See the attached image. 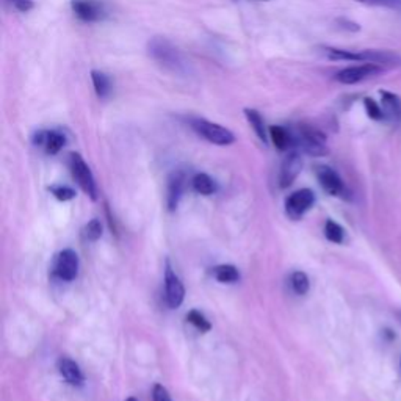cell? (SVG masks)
I'll use <instances>...</instances> for the list:
<instances>
[{
    "mask_svg": "<svg viewBox=\"0 0 401 401\" xmlns=\"http://www.w3.org/2000/svg\"><path fill=\"white\" fill-rule=\"evenodd\" d=\"M382 112L386 115V121L400 123L401 121V100L394 93L381 91Z\"/></svg>",
    "mask_w": 401,
    "mask_h": 401,
    "instance_id": "cell-15",
    "label": "cell"
},
{
    "mask_svg": "<svg viewBox=\"0 0 401 401\" xmlns=\"http://www.w3.org/2000/svg\"><path fill=\"white\" fill-rule=\"evenodd\" d=\"M316 172L320 185L323 187V190L326 193H329L331 196H339V198H347L348 196L347 187H345L342 177L337 175L333 168L326 167V165H320V167L316 168Z\"/></svg>",
    "mask_w": 401,
    "mask_h": 401,
    "instance_id": "cell-8",
    "label": "cell"
},
{
    "mask_svg": "<svg viewBox=\"0 0 401 401\" xmlns=\"http://www.w3.org/2000/svg\"><path fill=\"white\" fill-rule=\"evenodd\" d=\"M270 138L274 147H278L279 151H287L288 147L295 146V135H292V133L286 127H282V125H271Z\"/></svg>",
    "mask_w": 401,
    "mask_h": 401,
    "instance_id": "cell-17",
    "label": "cell"
},
{
    "mask_svg": "<svg viewBox=\"0 0 401 401\" xmlns=\"http://www.w3.org/2000/svg\"><path fill=\"white\" fill-rule=\"evenodd\" d=\"M337 22H339V26H340L342 28H347V30H351V31H358V30H360L359 24H356V22H351V21H348V19H339Z\"/></svg>",
    "mask_w": 401,
    "mask_h": 401,
    "instance_id": "cell-31",
    "label": "cell"
},
{
    "mask_svg": "<svg viewBox=\"0 0 401 401\" xmlns=\"http://www.w3.org/2000/svg\"><path fill=\"white\" fill-rule=\"evenodd\" d=\"M71 8L77 18L86 24L99 22L107 16L105 5L100 0H71Z\"/></svg>",
    "mask_w": 401,
    "mask_h": 401,
    "instance_id": "cell-6",
    "label": "cell"
},
{
    "mask_svg": "<svg viewBox=\"0 0 401 401\" xmlns=\"http://www.w3.org/2000/svg\"><path fill=\"white\" fill-rule=\"evenodd\" d=\"M245 116H246L251 127H253V130L256 132L259 140L266 143V141H269V137H266V127H265V121H264L262 115L254 108H245Z\"/></svg>",
    "mask_w": 401,
    "mask_h": 401,
    "instance_id": "cell-19",
    "label": "cell"
},
{
    "mask_svg": "<svg viewBox=\"0 0 401 401\" xmlns=\"http://www.w3.org/2000/svg\"><path fill=\"white\" fill-rule=\"evenodd\" d=\"M152 400L154 401H172L170 392L162 384H155L152 389Z\"/></svg>",
    "mask_w": 401,
    "mask_h": 401,
    "instance_id": "cell-30",
    "label": "cell"
},
{
    "mask_svg": "<svg viewBox=\"0 0 401 401\" xmlns=\"http://www.w3.org/2000/svg\"><path fill=\"white\" fill-rule=\"evenodd\" d=\"M184 182H185V177L182 172H175V175H171L170 180H168V207L170 210H175L179 204L180 196H182L184 192Z\"/></svg>",
    "mask_w": 401,
    "mask_h": 401,
    "instance_id": "cell-16",
    "label": "cell"
},
{
    "mask_svg": "<svg viewBox=\"0 0 401 401\" xmlns=\"http://www.w3.org/2000/svg\"><path fill=\"white\" fill-rule=\"evenodd\" d=\"M51 192H52V194H53L55 198H57L58 201H69V199H73L74 196H75V192L73 190V188L63 187V185L52 187Z\"/></svg>",
    "mask_w": 401,
    "mask_h": 401,
    "instance_id": "cell-28",
    "label": "cell"
},
{
    "mask_svg": "<svg viewBox=\"0 0 401 401\" xmlns=\"http://www.w3.org/2000/svg\"><path fill=\"white\" fill-rule=\"evenodd\" d=\"M58 372L65 378V381L71 386H82L83 384V373L80 370L74 360H71L68 358H61L58 360Z\"/></svg>",
    "mask_w": 401,
    "mask_h": 401,
    "instance_id": "cell-14",
    "label": "cell"
},
{
    "mask_svg": "<svg viewBox=\"0 0 401 401\" xmlns=\"http://www.w3.org/2000/svg\"><path fill=\"white\" fill-rule=\"evenodd\" d=\"M193 188L196 193L204 194V196H209L215 192V182L214 179H212L209 175H204V172H199V175H196L192 180Z\"/></svg>",
    "mask_w": 401,
    "mask_h": 401,
    "instance_id": "cell-21",
    "label": "cell"
},
{
    "mask_svg": "<svg viewBox=\"0 0 401 401\" xmlns=\"http://www.w3.org/2000/svg\"><path fill=\"white\" fill-rule=\"evenodd\" d=\"M165 295H167V303L171 309H177L185 298L184 284L180 282L177 274L172 271L170 264L165 270Z\"/></svg>",
    "mask_w": 401,
    "mask_h": 401,
    "instance_id": "cell-11",
    "label": "cell"
},
{
    "mask_svg": "<svg viewBox=\"0 0 401 401\" xmlns=\"http://www.w3.org/2000/svg\"><path fill=\"white\" fill-rule=\"evenodd\" d=\"M147 53L155 63L175 74H184L187 71L185 60L177 47L170 39L155 36L147 43Z\"/></svg>",
    "mask_w": 401,
    "mask_h": 401,
    "instance_id": "cell-1",
    "label": "cell"
},
{
    "mask_svg": "<svg viewBox=\"0 0 401 401\" xmlns=\"http://www.w3.org/2000/svg\"><path fill=\"white\" fill-rule=\"evenodd\" d=\"M355 2L368 6H382L390 8V10H401V0H355Z\"/></svg>",
    "mask_w": 401,
    "mask_h": 401,
    "instance_id": "cell-27",
    "label": "cell"
},
{
    "mask_svg": "<svg viewBox=\"0 0 401 401\" xmlns=\"http://www.w3.org/2000/svg\"><path fill=\"white\" fill-rule=\"evenodd\" d=\"M295 146L301 147L306 154L313 157H323L328 154L326 135L313 125L300 124L295 135Z\"/></svg>",
    "mask_w": 401,
    "mask_h": 401,
    "instance_id": "cell-4",
    "label": "cell"
},
{
    "mask_svg": "<svg viewBox=\"0 0 401 401\" xmlns=\"http://www.w3.org/2000/svg\"><path fill=\"white\" fill-rule=\"evenodd\" d=\"M53 273L61 281H74L78 274V257L75 251L63 249L57 259H55Z\"/></svg>",
    "mask_w": 401,
    "mask_h": 401,
    "instance_id": "cell-10",
    "label": "cell"
},
{
    "mask_svg": "<svg viewBox=\"0 0 401 401\" xmlns=\"http://www.w3.org/2000/svg\"><path fill=\"white\" fill-rule=\"evenodd\" d=\"M190 127L198 133L201 138L209 141L212 145L229 146L235 141V135L229 129L223 127L222 124L204 120V118H192Z\"/></svg>",
    "mask_w": 401,
    "mask_h": 401,
    "instance_id": "cell-3",
    "label": "cell"
},
{
    "mask_svg": "<svg viewBox=\"0 0 401 401\" xmlns=\"http://www.w3.org/2000/svg\"><path fill=\"white\" fill-rule=\"evenodd\" d=\"M187 320L190 321V323L196 328V329H199L201 333H207L210 331V323H209V320L202 316L201 312L198 311H192V312H188V316H187Z\"/></svg>",
    "mask_w": 401,
    "mask_h": 401,
    "instance_id": "cell-25",
    "label": "cell"
},
{
    "mask_svg": "<svg viewBox=\"0 0 401 401\" xmlns=\"http://www.w3.org/2000/svg\"><path fill=\"white\" fill-rule=\"evenodd\" d=\"M313 202H316L313 192L309 188H303V190H298L288 196L286 201V214L288 218L300 219L313 206Z\"/></svg>",
    "mask_w": 401,
    "mask_h": 401,
    "instance_id": "cell-9",
    "label": "cell"
},
{
    "mask_svg": "<svg viewBox=\"0 0 401 401\" xmlns=\"http://www.w3.org/2000/svg\"><path fill=\"white\" fill-rule=\"evenodd\" d=\"M398 318H400V321H401V311L398 312Z\"/></svg>",
    "mask_w": 401,
    "mask_h": 401,
    "instance_id": "cell-34",
    "label": "cell"
},
{
    "mask_svg": "<svg viewBox=\"0 0 401 401\" xmlns=\"http://www.w3.org/2000/svg\"><path fill=\"white\" fill-rule=\"evenodd\" d=\"M303 168V159L296 151L290 152L284 162H282L281 172H279V187L287 188L293 184V180L298 177Z\"/></svg>",
    "mask_w": 401,
    "mask_h": 401,
    "instance_id": "cell-13",
    "label": "cell"
},
{
    "mask_svg": "<svg viewBox=\"0 0 401 401\" xmlns=\"http://www.w3.org/2000/svg\"><path fill=\"white\" fill-rule=\"evenodd\" d=\"M69 170L71 175H73L74 180L78 184V187L90 196L91 199L98 198V187H96V180H94L93 172L90 170L88 165L83 160V157L80 154H69Z\"/></svg>",
    "mask_w": 401,
    "mask_h": 401,
    "instance_id": "cell-5",
    "label": "cell"
},
{
    "mask_svg": "<svg viewBox=\"0 0 401 401\" xmlns=\"http://www.w3.org/2000/svg\"><path fill=\"white\" fill-rule=\"evenodd\" d=\"M325 235L329 241L342 243L345 239V231L340 224H337L333 219H328L325 226Z\"/></svg>",
    "mask_w": 401,
    "mask_h": 401,
    "instance_id": "cell-23",
    "label": "cell"
},
{
    "mask_svg": "<svg viewBox=\"0 0 401 401\" xmlns=\"http://www.w3.org/2000/svg\"><path fill=\"white\" fill-rule=\"evenodd\" d=\"M91 82L99 99H105L110 96V93H112V80H110V77L105 73L96 69L91 71Z\"/></svg>",
    "mask_w": 401,
    "mask_h": 401,
    "instance_id": "cell-18",
    "label": "cell"
},
{
    "mask_svg": "<svg viewBox=\"0 0 401 401\" xmlns=\"http://www.w3.org/2000/svg\"><path fill=\"white\" fill-rule=\"evenodd\" d=\"M321 52L326 55L329 60H340V61H360V63H376V65H382V63H394L400 60L397 55L390 52H381V51H348V49H339V47L323 46Z\"/></svg>",
    "mask_w": 401,
    "mask_h": 401,
    "instance_id": "cell-2",
    "label": "cell"
},
{
    "mask_svg": "<svg viewBox=\"0 0 401 401\" xmlns=\"http://www.w3.org/2000/svg\"><path fill=\"white\" fill-rule=\"evenodd\" d=\"M102 235V226L99 219H91V222L85 226L83 229V237L90 241H96L100 239Z\"/></svg>",
    "mask_w": 401,
    "mask_h": 401,
    "instance_id": "cell-26",
    "label": "cell"
},
{
    "mask_svg": "<svg viewBox=\"0 0 401 401\" xmlns=\"http://www.w3.org/2000/svg\"><path fill=\"white\" fill-rule=\"evenodd\" d=\"M212 276L219 282H224V284H232V282L240 279V273L234 265H218L212 270Z\"/></svg>",
    "mask_w": 401,
    "mask_h": 401,
    "instance_id": "cell-20",
    "label": "cell"
},
{
    "mask_svg": "<svg viewBox=\"0 0 401 401\" xmlns=\"http://www.w3.org/2000/svg\"><path fill=\"white\" fill-rule=\"evenodd\" d=\"M125 401H138V400H137V398H133V397H130V398H127Z\"/></svg>",
    "mask_w": 401,
    "mask_h": 401,
    "instance_id": "cell-32",
    "label": "cell"
},
{
    "mask_svg": "<svg viewBox=\"0 0 401 401\" xmlns=\"http://www.w3.org/2000/svg\"><path fill=\"white\" fill-rule=\"evenodd\" d=\"M292 287H293V292L296 295H306L309 292V287H311V282L308 274L303 273V271H295L292 274Z\"/></svg>",
    "mask_w": 401,
    "mask_h": 401,
    "instance_id": "cell-22",
    "label": "cell"
},
{
    "mask_svg": "<svg viewBox=\"0 0 401 401\" xmlns=\"http://www.w3.org/2000/svg\"><path fill=\"white\" fill-rule=\"evenodd\" d=\"M33 143L44 147V151L49 155H55L65 147L66 137L60 130H39L35 133Z\"/></svg>",
    "mask_w": 401,
    "mask_h": 401,
    "instance_id": "cell-12",
    "label": "cell"
},
{
    "mask_svg": "<svg viewBox=\"0 0 401 401\" xmlns=\"http://www.w3.org/2000/svg\"><path fill=\"white\" fill-rule=\"evenodd\" d=\"M256 2H269V0H256Z\"/></svg>",
    "mask_w": 401,
    "mask_h": 401,
    "instance_id": "cell-33",
    "label": "cell"
},
{
    "mask_svg": "<svg viewBox=\"0 0 401 401\" xmlns=\"http://www.w3.org/2000/svg\"><path fill=\"white\" fill-rule=\"evenodd\" d=\"M8 2H10V5L21 13H28L30 10H33L35 8L33 0H8Z\"/></svg>",
    "mask_w": 401,
    "mask_h": 401,
    "instance_id": "cell-29",
    "label": "cell"
},
{
    "mask_svg": "<svg viewBox=\"0 0 401 401\" xmlns=\"http://www.w3.org/2000/svg\"><path fill=\"white\" fill-rule=\"evenodd\" d=\"M364 107H365V112L368 115L370 120L375 121H386V115L382 112V107L372 98H365L364 99Z\"/></svg>",
    "mask_w": 401,
    "mask_h": 401,
    "instance_id": "cell-24",
    "label": "cell"
},
{
    "mask_svg": "<svg viewBox=\"0 0 401 401\" xmlns=\"http://www.w3.org/2000/svg\"><path fill=\"white\" fill-rule=\"evenodd\" d=\"M381 71H382L381 65H376V63H364V65L342 69L340 73L335 74V80L343 85H355L365 80L368 77L380 74Z\"/></svg>",
    "mask_w": 401,
    "mask_h": 401,
    "instance_id": "cell-7",
    "label": "cell"
}]
</instances>
